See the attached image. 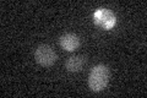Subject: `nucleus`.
I'll return each mask as SVG.
<instances>
[{"instance_id": "1", "label": "nucleus", "mask_w": 147, "mask_h": 98, "mask_svg": "<svg viewBox=\"0 0 147 98\" xmlns=\"http://www.w3.org/2000/svg\"><path fill=\"white\" fill-rule=\"evenodd\" d=\"M109 76H110V72H109L108 66H105L103 64L96 65V66L91 70V74L88 77L90 88L94 92L102 91L103 88H105V86L108 85Z\"/></svg>"}, {"instance_id": "2", "label": "nucleus", "mask_w": 147, "mask_h": 98, "mask_svg": "<svg viewBox=\"0 0 147 98\" xmlns=\"http://www.w3.org/2000/svg\"><path fill=\"white\" fill-rule=\"evenodd\" d=\"M34 59L42 66H52L57 62L58 55L55 50L48 44H40L34 50Z\"/></svg>"}, {"instance_id": "3", "label": "nucleus", "mask_w": 147, "mask_h": 98, "mask_svg": "<svg viewBox=\"0 0 147 98\" xmlns=\"http://www.w3.org/2000/svg\"><path fill=\"white\" fill-rule=\"evenodd\" d=\"M94 22L103 28H110L115 25V15L109 9H98L94 12Z\"/></svg>"}, {"instance_id": "4", "label": "nucleus", "mask_w": 147, "mask_h": 98, "mask_svg": "<svg viewBox=\"0 0 147 98\" xmlns=\"http://www.w3.org/2000/svg\"><path fill=\"white\" fill-rule=\"evenodd\" d=\"M60 45L69 52L76 50L80 47V37L75 33H65L60 37Z\"/></svg>"}, {"instance_id": "5", "label": "nucleus", "mask_w": 147, "mask_h": 98, "mask_svg": "<svg viewBox=\"0 0 147 98\" xmlns=\"http://www.w3.org/2000/svg\"><path fill=\"white\" fill-rule=\"evenodd\" d=\"M86 63H87V58L85 55H81V54L72 55V57H70L66 60L65 68L67 69V71H70V72H77L85 66Z\"/></svg>"}]
</instances>
